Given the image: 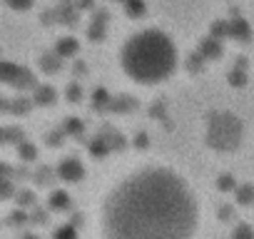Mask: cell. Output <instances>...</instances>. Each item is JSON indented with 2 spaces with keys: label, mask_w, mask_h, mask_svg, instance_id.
Here are the masks:
<instances>
[{
  "label": "cell",
  "mask_w": 254,
  "mask_h": 239,
  "mask_svg": "<svg viewBox=\"0 0 254 239\" xmlns=\"http://www.w3.org/2000/svg\"><path fill=\"white\" fill-rule=\"evenodd\" d=\"M199 199L170 165H142L115 182L97 207V239H194Z\"/></svg>",
  "instance_id": "cell-1"
},
{
  "label": "cell",
  "mask_w": 254,
  "mask_h": 239,
  "mask_svg": "<svg viewBox=\"0 0 254 239\" xmlns=\"http://www.w3.org/2000/svg\"><path fill=\"white\" fill-rule=\"evenodd\" d=\"M120 67L137 85L167 82L177 70V48L162 30H140L125 40L120 50Z\"/></svg>",
  "instance_id": "cell-2"
},
{
  "label": "cell",
  "mask_w": 254,
  "mask_h": 239,
  "mask_svg": "<svg viewBox=\"0 0 254 239\" xmlns=\"http://www.w3.org/2000/svg\"><path fill=\"white\" fill-rule=\"evenodd\" d=\"M204 145L214 152H234L244 140V122L229 110H212L204 117Z\"/></svg>",
  "instance_id": "cell-3"
},
{
  "label": "cell",
  "mask_w": 254,
  "mask_h": 239,
  "mask_svg": "<svg viewBox=\"0 0 254 239\" xmlns=\"http://www.w3.org/2000/svg\"><path fill=\"white\" fill-rule=\"evenodd\" d=\"M0 77H3V85H8V87H13L18 92H25V90H35L38 87L35 75L28 67H23L18 62H10V60H5L3 65H0Z\"/></svg>",
  "instance_id": "cell-4"
},
{
  "label": "cell",
  "mask_w": 254,
  "mask_h": 239,
  "mask_svg": "<svg viewBox=\"0 0 254 239\" xmlns=\"http://www.w3.org/2000/svg\"><path fill=\"white\" fill-rule=\"evenodd\" d=\"M55 170H58V177H60L63 182L75 184V182H82V179H85V167H82L80 160H75V157H65V160H60Z\"/></svg>",
  "instance_id": "cell-5"
},
{
  "label": "cell",
  "mask_w": 254,
  "mask_h": 239,
  "mask_svg": "<svg viewBox=\"0 0 254 239\" xmlns=\"http://www.w3.org/2000/svg\"><path fill=\"white\" fill-rule=\"evenodd\" d=\"M105 33H107V10H95L92 23L87 28V38L92 43H102L105 40Z\"/></svg>",
  "instance_id": "cell-6"
},
{
  "label": "cell",
  "mask_w": 254,
  "mask_h": 239,
  "mask_svg": "<svg viewBox=\"0 0 254 239\" xmlns=\"http://www.w3.org/2000/svg\"><path fill=\"white\" fill-rule=\"evenodd\" d=\"M197 53L204 58V60H219L222 58V40H217V38H212V35H207V38H202L199 40V45H197Z\"/></svg>",
  "instance_id": "cell-7"
},
{
  "label": "cell",
  "mask_w": 254,
  "mask_h": 239,
  "mask_svg": "<svg viewBox=\"0 0 254 239\" xmlns=\"http://www.w3.org/2000/svg\"><path fill=\"white\" fill-rule=\"evenodd\" d=\"M33 105H35L33 97H25L23 92H20L18 97H13V100H8V97L3 100V110L10 112V115H28V112L33 110Z\"/></svg>",
  "instance_id": "cell-8"
},
{
  "label": "cell",
  "mask_w": 254,
  "mask_h": 239,
  "mask_svg": "<svg viewBox=\"0 0 254 239\" xmlns=\"http://www.w3.org/2000/svg\"><path fill=\"white\" fill-rule=\"evenodd\" d=\"M232 30H229V40H237V43H252V28L244 18H232L229 20Z\"/></svg>",
  "instance_id": "cell-9"
},
{
  "label": "cell",
  "mask_w": 254,
  "mask_h": 239,
  "mask_svg": "<svg viewBox=\"0 0 254 239\" xmlns=\"http://www.w3.org/2000/svg\"><path fill=\"white\" fill-rule=\"evenodd\" d=\"M55 100H58V90L53 85H38L33 90V102L40 107H50V105H55Z\"/></svg>",
  "instance_id": "cell-10"
},
{
  "label": "cell",
  "mask_w": 254,
  "mask_h": 239,
  "mask_svg": "<svg viewBox=\"0 0 254 239\" xmlns=\"http://www.w3.org/2000/svg\"><path fill=\"white\" fill-rule=\"evenodd\" d=\"M38 65H40V70L45 72V75H55V72H60L63 70V58L53 50V53H43L40 58H38Z\"/></svg>",
  "instance_id": "cell-11"
},
{
  "label": "cell",
  "mask_w": 254,
  "mask_h": 239,
  "mask_svg": "<svg viewBox=\"0 0 254 239\" xmlns=\"http://www.w3.org/2000/svg\"><path fill=\"white\" fill-rule=\"evenodd\" d=\"M58 10V20L60 23H65V25H77V15H80V8L75 5V3H67V0H63V3L55 8Z\"/></svg>",
  "instance_id": "cell-12"
},
{
  "label": "cell",
  "mask_w": 254,
  "mask_h": 239,
  "mask_svg": "<svg viewBox=\"0 0 254 239\" xmlns=\"http://www.w3.org/2000/svg\"><path fill=\"white\" fill-rule=\"evenodd\" d=\"M48 209L53 212H67L70 209V194L65 189H53L48 197Z\"/></svg>",
  "instance_id": "cell-13"
},
{
  "label": "cell",
  "mask_w": 254,
  "mask_h": 239,
  "mask_svg": "<svg viewBox=\"0 0 254 239\" xmlns=\"http://www.w3.org/2000/svg\"><path fill=\"white\" fill-rule=\"evenodd\" d=\"M87 152H90L95 160H102V157H107V155L112 152V147H110V142H107L102 135H97V137H92V140L87 142Z\"/></svg>",
  "instance_id": "cell-14"
},
{
  "label": "cell",
  "mask_w": 254,
  "mask_h": 239,
  "mask_svg": "<svg viewBox=\"0 0 254 239\" xmlns=\"http://www.w3.org/2000/svg\"><path fill=\"white\" fill-rule=\"evenodd\" d=\"M77 50H80V43L75 40V38H60L58 40V45H55V53L65 60V58H72V55H77Z\"/></svg>",
  "instance_id": "cell-15"
},
{
  "label": "cell",
  "mask_w": 254,
  "mask_h": 239,
  "mask_svg": "<svg viewBox=\"0 0 254 239\" xmlns=\"http://www.w3.org/2000/svg\"><path fill=\"white\" fill-rule=\"evenodd\" d=\"M110 105H112V95H110L105 87H97V90L92 92V102H90V107H92L95 112H97V110H100V112H107Z\"/></svg>",
  "instance_id": "cell-16"
},
{
  "label": "cell",
  "mask_w": 254,
  "mask_h": 239,
  "mask_svg": "<svg viewBox=\"0 0 254 239\" xmlns=\"http://www.w3.org/2000/svg\"><path fill=\"white\" fill-rule=\"evenodd\" d=\"M135 107H137L135 97H130V95H120V97H112L110 112H120V115H125V112H132Z\"/></svg>",
  "instance_id": "cell-17"
},
{
  "label": "cell",
  "mask_w": 254,
  "mask_h": 239,
  "mask_svg": "<svg viewBox=\"0 0 254 239\" xmlns=\"http://www.w3.org/2000/svg\"><path fill=\"white\" fill-rule=\"evenodd\" d=\"M100 135H102V137L110 142V147H112V150H125V147H127V140H125V135H122V132H115L112 127H105Z\"/></svg>",
  "instance_id": "cell-18"
},
{
  "label": "cell",
  "mask_w": 254,
  "mask_h": 239,
  "mask_svg": "<svg viewBox=\"0 0 254 239\" xmlns=\"http://www.w3.org/2000/svg\"><path fill=\"white\" fill-rule=\"evenodd\" d=\"M18 160H20V162H25V165H33V162L38 160V147L23 140V142L18 145Z\"/></svg>",
  "instance_id": "cell-19"
},
{
  "label": "cell",
  "mask_w": 254,
  "mask_h": 239,
  "mask_svg": "<svg viewBox=\"0 0 254 239\" xmlns=\"http://www.w3.org/2000/svg\"><path fill=\"white\" fill-rule=\"evenodd\" d=\"M234 197H237V204H242V207L254 204V184H239L234 189Z\"/></svg>",
  "instance_id": "cell-20"
},
{
  "label": "cell",
  "mask_w": 254,
  "mask_h": 239,
  "mask_svg": "<svg viewBox=\"0 0 254 239\" xmlns=\"http://www.w3.org/2000/svg\"><path fill=\"white\" fill-rule=\"evenodd\" d=\"M23 140H25V132H23L20 127H13V125H5V127H3V142H5V145H15V147H18Z\"/></svg>",
  "instance_id": "cell-21"
},
{
  "label": "cell",
  "mask_w": 254,
  "mask_h": 239,
  "mask_svg": "<svg viewBox=\"0 0 254 239\" xmlns=\"http://www.w3.org/2000/svg\"><path fill=\"white\" fill-rule=\"evenodd\" d=\"M35 182L40 184V187H50L55 179H60L58 177V170H50V167H40V170H35Z\"/></svg>",
  "instance_id": "cell-22"
},
{
  "label": "cell",
  "mask_w": 254,
  "mask_h": 239,
  "mask_svg": "<svg viewBox=\"0 0 254 239\" xmlns=\"http://www.w3.org/2000/svg\"><path fill=\"white\" fill-rule=\"evenodd\" d=\"M229 30H232L229 20H214L212 28H209V35L217 38V40H229Z\"/></svg>",
  "instance_id": "cell-23"
},
{
  "label": "cell",
  "mask_w": 254,
  "mask_h": 239,
  "mask_svg": "<svg viewBox=\"0 0 254 239\" xmlns=\"http://www.w3.org/2000/svg\"><path fill=\"white\" fill-rule=\"evenodd\" d=\"M122 8H125V13L130 15V18H142L145 15V0H125L122 3Z\"/></svg>",
  "instance_id": "cell-24"
},
{
  "label": "cell",
  "mask_w": 254,
  "mask_h": 239,
  "mask_svg": "<svg viewBox=\"0 0 254 239\" xmlns=\"http://www.w3.org/2000/svg\"><path fill=\"white\" fill-rule=\"evenodd\" d=\"M63 130H65V135L80 137V135H82V130H85V125H82V120H80V117H65Z\"/></svg>",
  "instance_id": "cell-25"
},
{
  "label": "cell",
  "mask_w": 254,
  "mask_h": 239,
  "mask_svg": "<svg viewBox=\"0 0 254 239\" xmlns=\"http://www.w3.org/2000/svg\"><path fill=\"white\" fill-rule=\"evenodd\" d=\"M15 202H18V207H23V209H30V207H35V192H30V189H18V194H15Z\"/></svg>",
  "instance_id": "cell-26"
},
{
  "label": "cell",
  "mask_w": 254,
  "mask_h": 239,
  "mask_svg": "<svg viewBox=\"0 0 254 239\" xmlns=\"http://www.w3.org/2000/svg\"><path fill=\"white\" fill-rule=\"evenodd\" d=\"M28 222H30V212L23 209V207H18V209L8 217V224H13V227H25Z\"/></svg>",
  "instance_id": "cell-27"
},
{
  "label": "cell",
  "mask_w": 254,
  "mask_h": 239,
  "mask_svg": "<svg viewBox=\"0 0 254 239\" xmlns=\"http://www.w3.org/2000/svg\"><path fill=\"white\" fill-rule=\"evenodd\" d=\"M53 239H77V227L75 224H60L53 232Z\"/></svg>",
  "instance_id": "cell-28"
},
{
  "label": "cell",
  "mask_w": 254,
  "mask_h": 239,
  "mask_svg": "<svg viewBox=\"0 0 254 239\" xmlns=\"http://www.w3.org/2000/svg\"><path fill=\"white\" fill-rule=\"evenodd\" d=\"M229 85L232 87H244L247 85V70L239 67V65H234V70L229 72Z\"/></svg>",
  "instance_id": "cell-29"
},
{
  "label": "cell",
  "mask_w": 254,
  "mask_h": 239,
  "mask_svg": "<svg viewBox=\"0 0 254 239\" xmlns=\"http://www.w3.org/2000/svg\"><path fill=\"white\" fill-rule=\"evenodd\" d=\"M65 97H67V102L77 105V102L82 100V85H80L77 80H72V82L67 85V90H65Z\"/></svg>",
  "instance_id": "cell-30"
},
{
  "label": "cell",
  "mask_w": 254,
  "mask_h": 239,
  "mask_svg": "<svg viewBox=\"0 0 254 239\" xmlns=\"http://www.w3.org/2000/svg\"><path fill=\"white\" fill-rule=\"evenodd\" d=\"M237 187H239V184H237V179H234L232 175L224 172V175L217 177V189H219V192H234Z\"/></svg>",
  "instance_id": "cell-31"
},
{
  "label": "cell",
  "mask_w": 254,
  "mask_h": 239,
  "mask_svg": "<svg viewBox=\"0 0 254 239\" xmlns=\"http://www.w3.org/2000/svg\"><path fill=\"white\" fill-rule=\"evenodd\" d=\"M232 239H254V229L244 222H239L234 229H232Z\"/></svg>",
  "instance_id": "cell-32"
},
{
  "label": "cell",
  "mask_w": 254,
  "mask_h": 239,
  "mask_svg": "<svg viewBox=\"0 0 254 239\" xmlns=\"http://www.w3.org/2000/svg\"><path fill=\"white\" fill-rule=\"evenodd\" d=\"M202 67H204V58H202L199 53H192V55L187 58V70H190L192 75H197V72H202Z\"/></svg>",
  "instance_id": "cell-33"
},
{
  "label": "cell",
  "mask_w": 254,
  "mask_h": 239,
  "mask_svg": "<svg viewBox=\"0 0 254 239\" xmlns=\"http://www.w3.org/2000/svg\"><path fill=\"white\" fill-rule=\"evenodd\" d=\"M48 219H50V214H48V209H40V207H33V212H30V224H48Z\"/></svg>",
  "instance_id": "cell-34"
},
{
  "label": "cell",
  "mask_w": 254,
  "mask_h": 239,
  "mask_svg": "<svg viewBox=\"0 0 254 239\" xmlns=\"http://www.w3.org/2000/svg\"><path fill=\"white\" fill-rule=\"evenodd\" d=\"M65 130L60 127V130H53V132H48V147H60L63 142H65Z\"/></svg>",
  "instance_id": "cell-35"
},
{
  "label": "cell",
  "mask_w": 254,
  "mask_h": 239,
  "mask_svg": "<svg viewBox=\"0 0 254 239\" xmlns=\"http://www.w3.org/2000/svg\"><path fill=\"white\" fill-rule=\"evenodd\" d=\"M5 3H8V8H13V10H18V13H25V10L33 8L35 0H5Z\"/></svg>",
  "instance_id": "cell-36"
},
{
  "label": "cell",
  "mask_w": 254,
  "mask_h": 239,
  "mask_svg": "<svg viewBox=\"0 0 254 239\" xmlns=\"http://www.w3.org/2000/svg\"><path fill=\"white\" fill-rule=\"evenodd\" d=\"M0 184H3V199H10L13 194H18V192H15V187H13V177H5V175H3Z\"/></svg>",
  "instance_id": "cell-37"
},
{
  "label": "cell",
  "mask_w": 254,
  "mask_h": 239,
  "mask_svg": "<svg viewBox=\"0 0 254 239\" xmlns=\"http://www.w3.org/2000/svg\"><path fill=\"white\" fill-rule=\"evenodd\" d=\"M147 145H150V142H147V135H145V132H137V135H135V147H137V150H145Z\"/></svg>",
  "instance_id": "cell-38"
},
{
  "label": "cell",
  "mask_w": 254,
  "mask_h": 239,
  "mask_svg": "<svg viewBox=\"0 0 254 239\" xmlns=\"http://www.w3.org/2000/svg\"><path fill=\"white\" fill-rule=\"evenodd\" d=\"M217 217H219L222 222H229V219H232V207H219V209H217Z\"/></svg>",
  "instance_id": "cell-39"
},
{
  "label": "cell",
  "mask_w": 254,
  "mask_h": 239,
  "mask_svg": "<svg viewBox=\"0 0 254 239\" xmlns=\"http://www.w3.org/2000/svg\"><path fill=\"white\" fill-rule=\"evenodd\" d=\"M75 5H77L80 10H92V8H95L92 0H75Z\"/></svg>",
  "instance_id": "cell-40"
},
{
  "label": "cell",
  "mask_w": 254,
  "mask_h": 239,
  "mask_svg": "<svg viewBox=\"0 0 254 239\" xmlns=\"http://www.w3.org/2000/svg\"><path fill=\"white\" fill-rule=\"evenodd\" d=\"M75 75H82V72H87V67H85V62H75Z\"/></svg>",
  "instance_id": "cell-41"
},
{
  "label": "cell",
  "mask_w": 254,
  "mask_h": 239,
  "mask_svg": "<svg viewBox=\"0 0 254 239\" xmlns=\"http://www.w3.org/2000/svg\"><path fill=\"white\" fill-rule=\"evenodd\" d=\"M70 224H75V227H77V224H82V217H80V214H75V217H72V222H70Z\"/></svg>",
  "instance_id": "cell-42"
},
{
  "label": "cell",
  "mask_w": 254,
  "mask_h": 239,
  "mask_svg": "<svg viewBox=\"0 0 254 239\" xmlns=\"http://www.w3.org/2000/svg\"><path fill=\"white\" fill-rule=\"evenodd\" d=\"M23 239H38V237H35V234H30V232H25V234H23Z\"/></svg>",
  "instance_id": "cell-43"
},
{
  "label": "cell",
  "mask_w": 254,
  "mask_h": 239,
  "mask_svg": "<svg viewBox=\"0 0 254 239\" xmlns=\"http://www.w3.org/2000/svg\"><path fill=\"white\" fill-rule=\"evenodd\" d=\"M115 3H125V0H115Z\"/></svg>",
  "instance_id": "cell-44"
}]
</instances>
